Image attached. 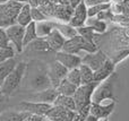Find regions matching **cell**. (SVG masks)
<instances>
[{"instance_id": "obj_34", "label": "cell", "mask_w": 129, "mask_h": 121, "mask_svg": "<svg viewBox=\"0 0 129 121\" xmlns=\"http://www.w3.org/2000/svg\"><path fill=\"white\" fill-rule=\"evenodd\" d=\"M11 44L9 42V38L7 36L6 29L0 27V48H10Z\"/></svg>"}, {"instance_id": "obj_31", "label": "cell", "mask_w": 129, "mask_h": 121, "mask_svg": "<svg viewBox=\"0 0 129 121\" xmlns=\"http://www.w3.org/2000/svg\"><path fill=\"white\" fill-rule=\"evenodd\" d=\"M89 114H91V105H87V106H85V108L80 109V110L76 111L73 121H85V119H86Z\"/></svg>"}, {"instance_id": "obj_21", "label": "cell", "mask_w": 129, "mask_h": 121, "mask_svg": "<svg viewBox=\"0 0 129 121\" xmlns=\"http://www.w3.org/2000/svg\"><path fill=\"white\" fill-rule=\"evenodd\" d=\"M36 24V33H38V37L45 38L54 29L56 23L49 22V20H44V22L35 23Z\"/></svg>"}, {"instance_id": "obj_22", "label": "cell", "mask_w": 129, "mask_h": 121, "mask_svg": "<svg viewBox=\"0 0 129 121\" xmlns=\"http://www.w3.org/2000/svg\"><path fill=\"white\" fill-rule=\"evenodd\" d=\"M36 38H39L38 33H36V24L32 22L26 27H24V47L31 44Z\"/></svg>"}, {"instance_id": "obj_41", "label": "cell", "mask_w": 129, "mask_h": 121, "mask_svg": "<svg viewBox=\"0 0 129 121\" xmlns=\"http://www.w3.org/2000/svg\"><path fill=\"white\" fill-rule=\"evenodd\" d=\"M0 93H1V85H0Z\"/></svg>"}, {"instance_id": "obj_27", "label": "cell", "mask_w": 129, "mask_h": 121, "mask_svg": "<svg viewBox=\"0 0 129 121\" xmlns=\"http://www.w3.org/2000/svg\"><path fill=\"white\" fill-rule=\"evenodd\" d=\"M76 29H77V34H78V35H80L82 37L86 38V40L89 41V42H93V43H94V40H95L96 33L91 28V27H88V26H86V25H84V26L78 27V28H76Z\"/></svg>"}, {"instance_id": "obj_29", "label": "cell", "mask_w": 129, "mask_h": 121, "mask_svg": "<svg viewBox=\"0 0 129 121\" xmlns=\"http://www.w3.org/2000/svg\"><path fill=\"white\" fill-rule=\"evenodd\" d=\"M32 48H33L34 50H36V51H52L51 49H50L49 44H48V42L45 41V38H36L35 41H33V42L31 43Z\"/></svg>"}, {"instance_id": "obj_33", "label": "cell", "mask_w": 129, "mask_h": 121, "mask_svg": "<svg viewBox=\"0 0 129 121\" xmlns=\"http://www.w3.org/2000/svg\"><path fill=\"white\" fill-rule=\"evenodd\" d=\"M31 16H32V20L34 23H40V22H44L47 20V16L38 8H33L31 9Z\"/></svg>"}, {"instance_id": "obj_37", "label": "cell", "mask_w": 129, "mask_h": 121, "mask_svg": "<svg viewBox=\"0 0 129 121\" xmlns=\"http://www.w3.org/2000/svg\"><path fill=\"white\" fill-rule=\"evenodd\" d=\"M99 120H100V119H99V118H96L95 115H93V114H89L88 117L85 119V121H99Z\"/></svg>"}, {"instance_id": "obj_32", "label": "cell", "mask_w": 129, "mask_h": 121, "mask_svg": "<svg viewBox=\"0 0 129 121\" xmlns=\"http://www.w3.org/2000/svg\"><path fill=\"white\" fill-rule=\"evenodd\" d=\"M28 115V113H25L20 111L19 113H7L4 115L2 121H23Z\"/></svg>"}, {"instance_id": "obj_17", "label": "cell", "mask_w": 129, "mask_h": 121, "mask_svg": "<svg viewBox=\"0 0 129 121\" xmlns=\"http://www.w3.org/2000/svg\"><path fill=\"white\" fill-rule=\"evenodd\" d=\"M31 5L29 4H24L20 8L18 16L16 18V24L20 25L23 27H26L28 24H31L33 20H32V16H31Z\"/></svg>"}, {"instance_id": "obj_25", "label": "cell", "mask_w": 129, "mask_h": 121, "mask_svg": "<svg viewBox=\"0 0 129 121\" xmlns=\"http://www.w3.org/2000/svg\"><path fill=\"white\" fill-rule=\"evenodd\" d=\"M80 72V78H82V85L91 84L94 82V71L86 65H80L78 67Z\"/></svg>"}, {"instance_id": "obj_4", "label": "cell", "mask_w": 129, "mask_h": 121, "mask_svg": "<svg viewBox=\"0 0 129 121\" xmlns=\"http://www.w3.org/2000/svg\"><path fill=\"white\" fill-rule=\"evenodd\" d=\"M23 4L14 0H9L5 5L0 6V27L6 29L7 27L16 24V18L18 16Z\"/></svg>"}, {"instance_id": "obj_39", "label": "cell", "mask_w": 129, "mask_h": 121, "mask_svg": "<svg viewBox=\"0 0 129 121\" xmlns=\"http://www.w3.org/2000/svg\"><path fill=\"white\" fill-rule=\"evenodd\" d=\"M103 1H105V2H110V0H103Z\"/></svg>"}, {"instance_id": "obj_5", "label": "cell", "mask_w": 129, "mask_h": 121, "mask_svg": "<svg viewBox=\"0 0 129 121\" xmlns=\"http://www.w3.org/2000/svg\"><path fill=\"white\" fill-rule=\"evenodd\" d=\"M98 85H99V83L93 82L91 84L80 85L79 87H77L76 93L73 96L75 104H76V111L80 110V109L85 108L87 105H91L92 96H93V93L95 91V88L98 87Z\"/></svg>"}, {"instance_id": "obj_14", "label": "cell", "mask_w": 129, "mask_h": 121, "mask_svg": "<svg viewBox=\"0 0 129 121\" xmlns=\"http://www.w3.org/2000/svg\"><path fill=\"white\" fill-rule=\"evenodd\" d=\"M58 92L54 87H49L47 90H43L38 92L33 97H32V102H39V103H45V104H51L53 105L56 99L58 97Z\"/></svg>"}, {"instance_id": "obj_28", "label": "cell", "mask_w": 129, "mask_h": 121, "mask_svg": "<svg viewBox=\"0 0 129 121\" xmlns=\"http://www.w3.org/2000/svg\"><path fill=\"white\" fill-rule=\"evenodd\" d=\"M66 78H67V80H69L71 84H74V85L77 86V87H79V86L82 85V78H80V72H79L78 68L69 70Z\"/></svg>"}, {"instance_id": "obj_16", "label": "cell", "mask_w": 129, "mask_h": 121, "mask_svg": "<svg viewBox=\"0 0 129 121\" xmlns=\"http://www.w3.org/2000/svg\"><path fill=\"white\" fill-rule=\"evenodd\" d=\"M45 41L48 42V44H49L50 49H51L52 51L59 52L62 50L63 44H64V42H66V38L61 35L58 29L54 28L53 31L45 37Z\"/></svg>"}, {"instance_id": "obj_23", "label": "cell", "mask_w": 129, "mask_h": 121, "mask_svg": "<svg viewBox=\"0 0 129 121\" xmlns=\"http://www.w3.org/2000/svg\"><path fill=\"white\" fill-rule=\"evenodd\" d=\"M53 105L61 106V108H64V109H67V110H70V111H76L75 101H74V97H71V96L58 95V97L56 99Z\"/></svg>"}, {"instance_id": "obj_35", "label": "cell", "mask_w": 129, "mask_h": 121, "mask_svg": "<svg viewBox=\"0 0 129 121\" xmlns=\"http://www.w3.org/2000/svg\"><path fill=\"white\" fill-rule=\"evenodd\" d=\"M45 119V117L42 115H38V114H28L23 121H43Z\"/></svg>"}, {"instance_id": "obj_38", "label": "cell", "mask_w": 129, "mask_h": 121, "mask_svg": "<svg viewBox=\"0 0 129 121\" xmlns=\"http://www.w3.org/2000/svg\"><path fill=\"white\" fill-rule=\"evenodd\" d=\"M9 0H0V6H1V5H5L6 4V2H8Z\"/></svg>"}, {"instance_id": "obj_13", "label": "cell", "mask_w": 129, "mask_h": 121, "mask_svg": "<svg viewBox=\"0 0 129 121\" xmlns=\"http://www.w3.org/2000/svg\"><path fill=\"white\" fill-rule=\"evenodd\" d=\"M56 60L58 62H60L68 70L78 68L82 65V57L77 56V54L67 53V52H63V51L56 52Z\"/></svg>"}, {"instance_id": "obj_2", "label": "cell", "mask_w": 129, "mask_h": 121, "mask_svg": "<svg viewBox=\"0 0 129 121\" xmlns=\"http://www.w3.org/2000/svg\"><path fill=\"white\" fill-rule=\"evenodd\" d=\"M98 50L99 48L96 47L95 43L89 42L86 38L82 37L80 35H76L74 37L69 38V40H66L61 51L79 56V53L82 51H85L86 53H93V52H96Z\"/></svg>"}, {"instance_id": "obj_19", "label": "cell", "mask_w": 129, "mask_h": 121, "mask_svg": "<svg viewBox=\"0 0 129 121\" xmlns=\"http://www.w3.org/2000/svg\"><path fill=\"white\" fill-rule=\"evenodd\" d=\"M57 92L59 95H64V96H74V94L76 93L77 86H75L74 84H71L69 80H67V78L62 79L59 83V85L56 87Z\"/></svg>"}, {"instance_id": "obj_7", "label": "cell", "mask_w": 129, "mask_h": 121, "mask_svg": "<svg viewBox=\"0 0 129 121\" xmlns=\"http://www.w3.org/2000/svg\"><path fill=\"white\" fill-rule=\"evenodd\" d=\"M69 70L67 69L66 67H63L60 62H58L57 60H54L53 62H51L49 65V68H48V76H49L50 83H51L52 87L56 88L57 86L59 85L62 79H64L67 77V74H68Z\"/></svg>"}, {"instance_id": "obj_8", "label": "cell", "mask_w": 129, "mask_h": 121, "mask_svg": "<svg viewBox=\"0 0 129 121\" xmlns=\"http://www.w3.org/2000/svg\"><path fill=\"white\" fill-rule=\"evenodd\" d=\"M116 109V101L105 100L100 103H91V114L99 119H108L110 114Z\"/></svg>"}, {"instance_id": "obj_11", "label": "cell", "mask_w": 129, "mask_h": 121, "mask_svg": "<svg viewBox=\"0 0 129 121\" xmlns=\"http://www.w3.org/2000/svg\"><path fill=\"white\" fill-rule=\"evenodd\" d=\"M51 104H45V103H39V102H32L26 101L19 104V109L22 112L28 113V114H38L45 117L49 110L51 109Z\"/></svg>"}, {"instance_id": "obj_10", "label": "cell", "mask_w": 129, "mask_h": 121, "mask_svg": "<svg viewBox=\"0 0 129 121\" xmlns=\"http://www.w3.org/2000/svg\"><path fill=\"white\" fill-rule=\"evenodd\" d=\"M87 18H88V16H87V7L84 1H80L74 8L68 24L70 26L75 27V28H78V27H82L86 24Z\"/></svg>"}, {"instance_id": "obj_15", "label": "cell", "mask_w": 129, "mask_h": 121, "mask_svg": "<svg viewBox=\"0 0 129 121\" xmlns=\"http://www.w3.org/2000/svg\"><path fill=\"white\" fill-rule=\"evenodd\" d=\"M114 69H116V63L109 58L102 67L94 71V82H96V83H99V84L104 82L105 79L109 78V77L113 74Z\"/></svg>"}, {"instance_id": "obj_24", "label": "cell", "mask_w": 129, "mask_h": 121, "mask_svg": "<svg viewBox=\"0 0 129 121\" xmlns=\"http://www.w3.org/2000/svg\"><path fill=\"white\" fill-rule=\"evenodd\" d=\"M54 28L58 29L60 32V34L63 36L66 40H69V38L74 37V36L78 35L77 34V29L75 27L70 26L69 24H60V23H56V26Z\"/></svg>"}, {"instance_id": "obj_6", "label": "cell", "mask_w": 129, "mask_h": 121, "mask_svg": "<svg viewBox=\"0 0 129 121\" xmlns=\"http://www.w3.org/2000/svg\"><path fill=\"white\" fill-rule=\"evenodd\" d=\"M6 33L11 47L15 49L16 52L20 53L24 49V27L18 24H14L7 27Z\"/></svg>"}, {"instance_id": "obj_36", "label": "cell", "mask_w": 129, "mask_h": 121, "mask_svg": "<svg viewBox=\"0 0 129 121\" xmlns=\"http://www.w3.org/2000/svg\"><path fill=\"white\" fill-rule=\"evenodd\" d=\"M5 99H6V95H4L2 93H0V112H1V109H2V106H4V104H5Z\"/></svg>"}, {"instance_id": "obj_26", "label": "cell", "mask_w": 129, "mask_h": 121, "mask_svg": "<svg viewBox=\"0 0 129 121\" xmlns=\"http://www.w3.org/2000/svg\"><path fill=\"white\" fill-rule=\"evenodd\" d=\"M110 8H111V2H102V4L95 5V6L87 8V16H88V18L96 17L100 13L104 10H109Z\"/></svg>"}, {"instance_id": "obj_3", "label": "cell", "mask_w": 129, "mask_h": 121, "mask_svg": "<svg viewBox=\"0 0 129 121\" xmlns=\"http://www.w3.org/2000/svg\"><path fill=\"white\" fill-rule=\"evenodd\" d=\"M26 63L25 62H18L16 68L13 70L10 75L5 79V82L1 85V93L6 96L13 94L18 87H19L20 83L23 80V77L26 71Z\"/></svg>"}, {"instance_id": "obj_9", "label": "cell", "mask_w": 129, "mask_h": 121, "mask_svg": "<svg viewBox=\"0 0 129 121\" xmlns=\"http://www.w3.org/2000/svg\"><path fill=\"white\" fill-rule=\"evenodd\" d=\"M109 59V57L104 53L101 49H99L96 52L93 53H86L82 58V63L86 65L91 68L93 71L98 70L99 68H101L105 63V61Z\"/></svg>"}, {"instance_id": "obj_40", "label": "cell", "mask_w": 129, "mask_h": 121, "mask_svg": "<svg viewBox=\"0 0 129 121\" xmlns=\"http://www.w3.org/2000/svg\"><path fill=\"white\" fill-rule=\"evenodd\" d=\"M43 121H50V120H49V119H47V118H45V119L43 120Z\"/></svg>"}, {"instance_id": "obj_12", "label": "cell", "mask_w": 129, "mask_h": 121, "mask_svg": "<svg viewBox=\"0 0 129 121\" xmlns=\"http://www.w3.org/2000/svg\"><path fill=\"white\" fill-rule=\"evenodd\" d=\"M75 112L76 111L67 110V109L61 108V106L52 105L49 112L45 115V118L49 119L50 121H73Z\"/></svg>"}, {"instance_id": "obj_20", "label": "cell", "mask_w": 129, "mask_h": 121, "mask_svg": "<svg viewBox=\"0 0 129 121\" xmlns=\"http://www.w3.org/2000/svg\"><path fill=\"white\" fill-rule=\"evenodd\" d=\"M86 26L91 27L96 34H104L108 31V23L104 20L98 19L96 17L87 18L86 20Z\"/></svg>"}, {"instance_id": "obj_30", "label": "cell", "mask_w": 129, "mask_h": 121, "mask_svg": "<svg viewBox=\"0 0 129 121\" xmlns=\"http://www.w3.org/2000/svg\"><path fill=\"white\" fill-rule=\"evenodd\" d=\"M15 49L13 47L10 48H0V63L6 60L14 58L15 56Z\"/></svg>"}, {"instance_id": "obj_18", "label": "cell", "mask_w": 129, "mask_h": 121, "mask_svg": "<svg viewBox=\"0 0 129 121\" xmlns=\"http://www.w3.org/2000/svg\"><path fill=\"white\" fill-rule=\"evenodd\" d=\"M17 63L18 62L16 61L15 58H11L9 60H6L0 63V85H2L5 79L13 72V70L16 68Z\"/></svg>"}, {"instance_id": "obj_1", "label": "cell", "mask_w": 129, "mask_h": 121, "mask_svg": "<svg viewBox=\"0 0 129 121\" xmlns=\"http://www.w3.org/2000/svg\"><path fill=\"white\" fill-rule=\"evenodd\" d=\"M117 76L116 72L111 75L109 78H107L104 82L100 83L98 85V87L95 88L92 96V103H100L105 100H112L116 101V82H117Z\"/></svg>"}]
</instances>
